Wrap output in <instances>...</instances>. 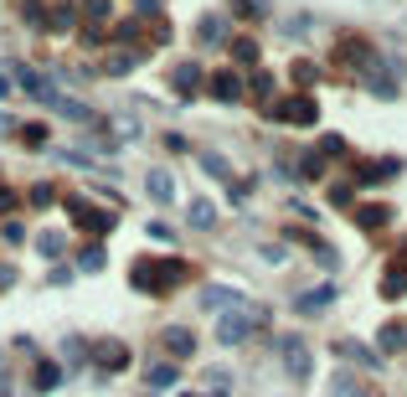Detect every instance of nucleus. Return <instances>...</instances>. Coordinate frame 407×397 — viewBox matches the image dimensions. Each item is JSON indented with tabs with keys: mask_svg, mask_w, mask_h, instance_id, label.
Segmentation results:
<instances>
[{
	"mask_svg": "<svg viewBox=\"0 0 407 397\" xmlns=\"http://www.w3.org/2000/svg\"><path fill=\"white\" fill-rule=\"evenodd\" d=\"M181 274H186L181 263H149V258H139L134 274H130V284H134V289H144V294H160V289H170Z\"/></svg>",
	"mask_w": 407,
	"mask_h": 397,
	"instance_id": "nucleus-1",
	"label": "nucleus"
},
{
	"mask_svg": "<svg viewBox=\"0 0 407 397\" xmlns=\"http://www.w3.org/2000/svg\"><path fill=\"white\" fill-rule=\"evenodd\" d=\"M41 103H47L52 108V114H62V119H78V124H93V114H88V103H78V98H68V93H57V88L47 83V88H41V93H36Z\"/></svg>",
	"mask_w": 407,
	"mask_h": 397,
	"instance_id": "nucleus-2",
	"label": "nucleus"
},
{
	"mask_svg": "<svg viewBox=\"0 0 407 397\" xmlns=\"http://www.w3.org/2000/svg\"><path fill=\"white\" fill-rule=\"evenodd\" d=\"M268 114H273V119H294V124H314L319 108H314L310 93H299V98H289V103H268Z\"/></svg>",
	"mask_w": 407,
	"mask_h": 397,
	"instance_id": "nucleus-3",
	"label": "nucleus"
},
{
	"mask_svg": "<svg viewBox=\"0 0 407 397\" xmlns=\"http://www.w3.org/2000/svg\"><path fill=\"white\" fill-rule=\"evenodd\" d=\"M201 310H222V315H232V310H248V304H243L238 289H227V284H206V289H201Z\"/></svg>",
	"mask_w": 407,
	"mask_h": 397,
	"instance_id": "nucleus-4",
	"label": "nucleus"
},
{
	"mask_svg": "<svg viewBox=\"0 0 407 397\" xmlns=\"http://www.w3.org/2000/svg\"><path fill=\"white\" fill-rule=\"evenodd\" d=\"M253 320H258V315H248V310H232V315H222V325H217V341H222V346H238V341H248Z\"/></svg>",
	"mask_w": 407,
	"mask_h": 397,
	"instance_id": "nucleus-5",
	"label": "nucleus"
},
{
	"mask_svg": "<svg viewBox=\"0 0 407 397\" xmlns=\"http://www.w3.org/2000/svg\"><path fill=\"white\" fill-rule=\"evenodd\" d=\"M93 361L103 371H119V366H130V346H124V341H98L93 346Z\"/></svg>",
	"mask_w": 407,
	"mask_h": 397,
	"instance_id": "nucleus-6",
	"label": "nucleus"
},
{
	"mask_svg": "<svg viewBox=\"0 0 407 397\" xmlns=\"http://www.w3.org/2000/svg\"><path fill=\"white\" fill-rule=\"evenodd\" d=\"M73 217H78V227H88V232H109L114 227V212H93L88 202H73Z\"/></svg>",
	"mask_w": 407,
	"mask_h": 397,
	"instance_id": "nucleus-7",
	"label": "nucleus"
},
{
	"mask_svg": "<svg viewBox=\"0 0 407 397\" xmlns=\"http://www.w3.org/2000/svg\"><path fill=\"white\" fill-rule=\"evenodd\" d=\"M144 191H149V196H155V202H170V196H176V175H170V170H160V165H155V170H149V175H144Z\"/></svg>",
	"mask_w": 407,
	"mask_h": 397,
	"instance_id": "nucleus-8",
	"label": "nucleus"
},
{
	"mask_svg": "<svg viewBox=\"0 0 407 397\" xmlns=\"http://www.w3.org/2000/svg\"><path fill=\"white\" fill-rule=\"evenodd\" d=\"M284 366L294 371L299 382L310 377V351H305V341H284Z\"/></svg>",
	"mask_w": 407,
	"mask_h": 397,
	"instance_id": "nucleus-9",
	"label": "nucleus"
},
{
	"mask_svg": "<svg viewBox=\"0 0 407 397\" xmlns=\"http://www.w3.org/2000/svg\"><path fill=\"white\" fill-rule=\"evenodd\" d=\"M366 88H371L376 98H397V83H392V73L381 68V62H371V68H366Z\"/></svg>",
	"mask_w": 407,
	"mask_h": 397,
	"instance_id": "nucleus-10",
	"label": "nucleus"
},
{
	"mask_svg": "<svg viewBox=\"0 0 407 397\" xmlns=\"http://www.w3.org/2000/svg\"><path fill=\"white\" fill-rule=\"evenodd\" d=\"M211 93H217L222 103H238L243 98V78L238 73H217V78H211Z\"/></svg>",
	"mask_w": 407,
	"mask_h": 397,
	"instance_id": "nucleus-11",
	"label": "nucleus"
},
{
	"mask_svg": "<svg viewBox=\"0 0 407 397\" xmlns=\"http://www.w3.org/2000/svg\"><path fill=\"white\" fill-rule=\"evenodd\" d=\"M165 351H176V356H191V351H196V336H191L186 325H170V330H165Z\"/></svg>",
	"mask_w": 407,
	"mask_h": 397,
	"instance_id": "nucleus-12",
	"label": "nucleus"
},
{
	"mask_svg": "<svg viewBox=\"0 0 407 397\" xmlns=\"http://www.w3.org/2000/svg\"><path fill=\"white\" fill-rule=\"evenodd\" d=\"M330 299H335V284H319V289H310V294L294 299V310H325Z\"/></svg>",
	"mask_w": 407,
	"mask_h": 397,
	"instance_id": "nucleus-13",
	"label": "nucleus"
},
{
	"mask_svg": "<svg viewBox=\"0 0 407 397\" xmlns=\"http://www.w3.org/2000/svg\"><path fill=\"white\" fill-rule=\"evenodd\" d=\"M144 382H149V387H176L181 371H176V361H155V366L144 371Z\"/></svg>",
	"mask_w": 407,
	"mask_h": 397,
	"instance_id": "nucleus-14",
	"label": "nucleus"
},
{
	"mask_svg": "<svg viewBox=\"0 0 407 397\" xmlns=\"http://www.w3.org/2000/svg\"><path fill=\"white\" fill-rule=\"evenodd\" d=\"M407 294V269L397 263V269H387V279H381V299H402Z\"/></svg>",
	"mask_w": 407,
	"mask_h": 397,
	"instance_id": "nucleus-15",
	"label": "nucleus"
},
{
	"mask_svg": "<svg viewBox=\"0 0 407 397\" xmlns=\"http://www.w3.org/2000/svg\"><path fill=\"white\" fill-rule=\"evenodd\" d=\"M62 248H68V237H62V232H41L36 237V253L41 258H62Z\"/></svg>",
	"mask_w": 407,
	"mask_h": 397,
	"instance_id": "nucleus-16",
	"label": "nucleus"
},
{
	"mask_svg": "<svg viewBox=\"0 0 407 397\" xmlns=\"http://www.w3.org/2000/svg\"><path fill=\"white\" fill-rule=\"evenodd\" d=\"M196 83H201V68H196V62H181V68H176V88H181V93H196Z\"/></svg>",
	"mask_w": 407,
	"mask_h": 397,
	"instance_id": "nucleus-17",
	"label": "nucleus"
},
{
	"mask_svg": "<svg viewBox=\"0 0 407 397\" xmlns=\"http://www.w3.org/2000/svg\"><path fill=\"white\" fill-rule=\"evenodd\" d=\"M402 346H407V325H397V320L381 325V351H402Z\"/></svg>",
	"mask_w": 407,
	"mask_h": 397,
	"instance_id": "nucleus-18",
	"label": "nucleus"
},
{
	"mask_svg": "<svg viewBox=\"0 0 407 397\" xmlns=\"http://www.w3.org/2000/svg\"><path fill=\"white\" fill-rule=\"evenodd\" d=\"M78 263H83V274H98L103 263H109V253H103L98 242H88V248H83V258H78Z\"/></svg>",
	"mask_w": 407,
	"mask_h": 397,
	"instance_id": "nucleus-19",
	"label": "nucleus"
},
{
	"mask_svg": "<svg viewBox=\"0 0 407 397\" xmlns=\"http://www.w3.org/2000/svg\"><path fill=\"white\" fill-rule=\"evenodd\" d=\"M196 31H201V41H211V47H217L222 31H227V21H222V16H201V26H196Z\"/></svg>",
	"mask_w": 407,
	"mask_h": 397,
	"instance_id": "nucleus-20",
	"label": "nucleus"
},
{
	"mask_svg": "<svg viewBox=\"0 0 407 397\" xmlns=\"http://www.w3.org/2000/svg\"><path fill=\"white\" fill-rule=\"evenodd\" d=\"M217 222V207L211 202H191V227H211Z\"/></svg>",
	"mask_w": 407,
	"mask_h": 397,
	"instance_id": "nucleus-21",
	"label": "nucleus"
},
{
	"mask_svg": "<svg viewBox=\"0 0 407 397\" xmlns=\"http://www.w3.org/2000/svg\"><path fill=\"white\" fill-rule=\"evenodd\" d=\"M11 73H16V78H21V88H26V93H31V98H36V93H41V88H47V83H41V78H36V73H31V68H26V62H16V68H11Z\"/></svg>",
	"mask_w": 407,
	"mask_h": 397,
	"instance_id": "nucleus-22",
	"label": "nucleus"
},
{
	"mask_svg": "<svg viewBox=\"0 0 407 397\" xmlns=\"http://www.w3.org/2000/svg\"><path fill=\"white\" fill-rule=\"evenodd\" d=\"M232 57H238V62H258V41H253V36H238V41H232Z\"/></svg>",
	"mask_w": 407,
	"mask_h": 397,
	"instance_id": "nucleus-23",
	"label": "nucleus"
},
{
	"mask_svg": "<svg viewBox=\"0 0 407 397\" xmlns=\"http://www.w3.org/2000/svg\"><path fill=\"white\" fill-rule=\"evenodd\" d=\"M57 382H62V371H57L52 361H41V366H36V387H41V392H52Z\"/></svg>",
	"mask_w": 407,
	"mask_h": 397,
	"instance_id": "nucleus-24",
	"label": "nucleus"
},
{
	"mask_svg": "<svg viewBox=\"0 0 407 397\" xmlns=\"http://www.w3.org/2000/svg\"><path fill=\"white\" fill-rule=\"evenodd\" d=\"M356 222H361V227H381V222H387V207H361Z\"/></svg>",
	"mask_w": 407,
	"mask_h": 397,
	"instance_id": "nucleus-25",
	"label": "nucleus"
},
{
	"mask_svg": "<svg viewBox=\"0 0 407 397\" xmlns=\"http://www.w3.org/2000/svg\"><path fill=\"white\" fill-rule=\"evenodd\" d=\"M340 356H351V361H361V366H371V361H376L371 351H366V346H356V341H340Z\"/></svg>",
	"mask_w": 407,
	"mask_h": 397,
	"instance_id": "nucleus-26",
	"label": "nucleus"
},
{
	"mask_svg": "<svg viewBox=\"0 0 407 397\" xmlns=\"http://www.w3.org/2000/svg\"><path fill=\"white\" fill-rule=\"evenodd\" d=\"M330 397H356V382L340 371V377H330Z\"/></svg>",
	"mask_w": 407,
	"mask_h": 397,
	"instance_id": "nucleus-27",
	"label": "nucleus"
},
{
	"mask_svg": "<svg viewBox=\"0 0 407 397\" xmlns=\"http://www.w3.org/2000/svg\"><path fill=\"white\" fill-rule=\"evenodd\" d=\"M201 170H206V175H222V181H227V160H222V155H201Z\"/></svg>",
	"mask_w": 407,
	"mask_h": 397,
	"instance_id": "nucleus-28",
	"label": "nucleus"
},
{
	"mask_svg": "<svg viewBox=\"0 0 407 397\" xmlns=\"http://www.w3.org/2000/svg\"><path fill=\"white\" fill-rule=\"evenodd\" d=\"M319 155H346V140H340V135H325V140H319Z\"/></svg>",
	"mask_w": 407,
	"mask_h": 397,
	"instance_id": "nucleus-29",
	"label": "nucleus"
},
{
	"mask_svg": "<svg viewBox=\"0 0 407 397\" xmlns=\"http://www.w3.org/2000/svg\"><path fill=\"white\" fill-rule=\"evenodd\" d=\"M31 202L36 207H52L57 202V186H31Z\"/></svg>",
	"mask_w": 407,
	"mask_h": 397,
	"instance_id": "nucleus-30",
	"label": "nucleus"
},
{
	"mask_svg": "<svg viewBox=\"0 0 407 397\" xmlns=\"http://www.w3.org/2000/svg\"><path fill=\"white\" fill-rule=\"evenodd\" d=\"M253 93H258V98L268 103V93H273V78H268V73H253Z\"/></svg>",
	"mask_w": 407,
	"mask_h": 397,
	"instance_id": "nucleus-31",
	"label": "nucleus"
},
{
	"mask_svg": "<svg viewBox=\"0 0 407 397\" xmlns=\"http://www.w3.org/2000/svg\"><path fill=\"white\" fill-rule=\"evenodd\" d=\"M232 11L238 16H263V0H232Z\"/></svg>",
	"mask_w": 407,
	"mask_h": 397,
	"instance_id": "nucleus-32",
	"label": "nucleus"
},
{
	"mask_svg": "<svg viewBox=\"0 0 407 397\" xmlns=\"http://www.w3.org/2000/svg\"><path fill=\"white\" fill-rule=\"evenodd\" d=\"M319 160H325V155H305V160H299V175H319V170H325Z\"/></svg>",
	"mask_w": 407,
	"mask_h": 397,
	"instance_id": "nucleus-33",
	"label": "nucleus"
},
{
	"mask_svg": "<svg viewBox=\"0 0 407 397\" xmlns=\"http://www.w3.org/2000/svg\"><path fill=\"white\" fill-rule=\"evenodd\" d=\"M130 68H134V52H124V57L109 62V73H130Z\"/></svg>",
	"mask_w": 407,
	"mask_h": 397,
	"instance_id": "nucleus-34",
	"label": "nucleus"
},
{
	"mask_svg": "<svg viewBox=\"0 0 407 397\" xmlns=\"http://www.w3.org/2000/svg\"><path fill=\"white\" fill-rule=\"evenodd\" d=\"M294 78L299 83H314V62H294Z\"/></svg>",
	"mask_w": 407,
	"mask_h": 397,
	"instance_id": "nucleus-35",
	"label": "nucleus"
},
{
	"mask_svg": "<svg viewBox=\"0 0 407 397\" xmlns=\"http://www.w3.org/2000/svg\"><path fill=\"white\" fill-rule=\"evenodd\" d=\"M83 11H88L93 21H103V16H109V0H88V6H83Z\"/></svg>",
	"mask_w": 407,
	"mask_h": 397,
	"instance_id": "nucleus-36",
	"label": "nucleus"
},
{
	"mask_svg": "<svg viewBox=\"0 0 407 397\" xmlns=\"http://www.w3.org/2000/svg\"><path fill=\"white\" fill-rule=\"evenodd\" d=\"M16 207V191H0V212H11Z\"/></svg>",
	"mask_w": 407,
	"mask_h": 397,
	"instance_id": "nucleus-37",
	"label": "nucleus"
},
{
	"mask_svg": "<svg viewBox=\"0 0 407 397\" xmlns=\"http://www.w3.org/2000/svg\"><path fill=\"white\" fill-rule=\"evenodd\" d=\"M16 279V269H0V289H6V284Z\"/></svg>",
	"mask_w": 407,
	"mask_h": 397,
	"instance_id": "nucleus-38",
	"label": "nucleus"
},
{
	"mask_svg": "<svg viewBox=\"0 0 407 397\" xmlns=\"http://www.w3.org/2000/svg\"><path fill=\"white\" fill-rule=\"evenodd\" d=\"M6 93H11V83H6V78H0V98H6Z\"/></svg>",
	"mask_w": 407,
	"mask_h": 397,
	"instance_id": "nucleus-39",
	"label": "nucleus"
},
{
	"mask_svg": "<svg viewBox=\"0 0 407 397\" xmlns=\"http://www.w3.org/2000/svg\"><path fill=\"white\" fill-rule=\"evenodd\" d=\"M206 397H227V392H206Z\"/></svg>",
	"mask_w": 407,
	"mask_h": 397,
	"instance_id": "nucleus-40",
	"label": "nucleus"
},
{
	"mask_svg": "<svg viewBox=\"0 0 407 397\" xmlns=\"http://www.w3.org/2000/svg\"><path fill=\"white\" fill-rule=\"evenodd\" d=\"M186 397H191V392H186Z\"/></svg>",
	"mask_w": 407,
	"mask_h": 397,
	"instance_id": "nucleus-41",
	"label": "nucleus"
}]
</instances>
